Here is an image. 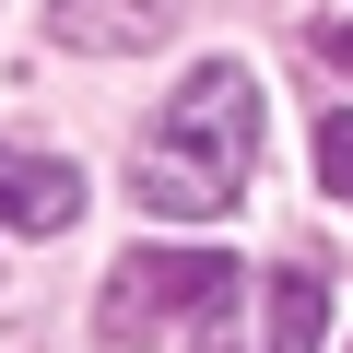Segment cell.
I'll list each match as a JSON object with an SVG mask.
<instances>
[{
	"mask_svg": "<svg viewBox=\"0 0 353 353\" xmlns=\"http://www.w3.org/2000/svg\"><path fill=\"white\" fill-rule=\"evenodd\" d=\"M248 165H259V71L248 59H201L176 83L165 130L141 141V201L165 224H212L248 201Z\"/></svg>",
	"mask_w": 353,
	"mask_h": 353,
	"instance_id": "cell-1",
	"label": "cell"
},
{
	"mask_svg": "<svg viewBox=\"0 0 353 353\" xmlns=\"http://www.w3.org/2000/svg\"><path fill=\"white\" fill-rule=\"evenodd\" d=\"M212 294H236V259H212V248H130L118 271H106V341L118 353H141L165 318H189V306H212Z\"/></svg>",
	"mask_w": 353,
	"mask_h": 353,
	"instance_id": "cell-2",
	"label": "cell"
},
{
	"mask_svg": "<svg viewBox=\"0 0 353 353\" xmlns=\"http://www.w3.org/2000/svg\"><path fill=\"white\" fill-rule=\"evenodd\" d=\"M71 212H83V176L59 153L0 141V236H71Z\"/></svg>",
	"mask_w": 353,
	"mask_h": 353,
	"instance_id": "cell-3",
	"label": "cell"
},
{
	"mask_svg": "<svg viewBox=\"0 0 353 353\" xmlns=\"http://www.w3.org/2000/svg\"><path fill=\"white\" fill-rule=\"evenodd\" d=\"M259 306H271L259 353H318V330H330V283H318V271H271Z\"/></svg>",
	"mask_w": 353,
	"mask_h": 353,
	"instance_id": "cell-4",
	"label": "cell"
},
{
	"mask_svg": "<svg viewBox=\"0 0 353 353\" xmlns=\"http://www.w3.org/2000/svg\"><path fill=\"white\" fill-rule=\"evenodd\" d=\"M48 24H59V48H141L165 12H153V0H59Z\"/></svg>",
	"mask_w": 353,
	"mask_h": 353,
	"instance_id": "cell-5",
	"label": "cell"
},
{
	"mask_svg": "<svg viewBox=\"0 0 353 353\" xmlns=\"http://www.w3.org/2000/svg\"><path fill=\"white\" fill-rule=\"evenodd\" d=\"M318 176H330V201H353V106L318 118Z\"/></svg>",
	"mask_w": 353,
	"mask_h": 353,
	"instance_id": "cell-6",
	"label": "cell"
},
{
	"mask_svg": "<svg viewBox=\"0 0 353 353\" xmlns=\"http://www.w3.org/2000/svg\"><path fill=\"white\" fill-rule=\"evenodd\" d=\"M318 59H330V71H353V12H341V24H318Z\"/></svg>",
	"mask_w": 353,
	"mask_h": 353,
	"instance_id": "cell-7",
	"label": "cell"
},
{
	"mask_svg": "<svg viewBox=\"0 0 353 353\" xmlns=\"http://www.w3.org/2000/svg\"><path fill=\"white\" fill-rule=\"evenodd\" d=\"M201 353H248V330H236V318H212V341H201Z\"/></svg>",
	"mask_w": 353,
	"mask_h": 353,
	"instance_id": "cell-8",
	"label": "cell"
}]
</instances>
